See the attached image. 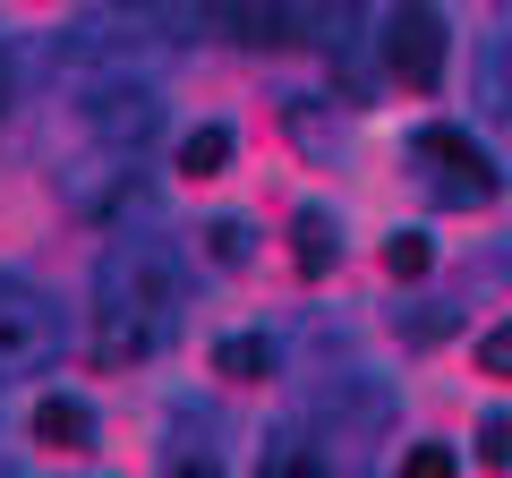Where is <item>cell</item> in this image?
Returning <instances> with one entry per match:
<instances>
[{"label": "cell", "instance_id": "obj_1", "mask_svg": "<svg viewBox=\"0 0 512 478\" xmlns=\"http://www.w3.org/2000/svg\"><path fill=\"white\" fill-rule=\"evenodd\" d=\"M171 325H180V257L146 231H120L94 257V359L137 368L171 342Z\"/></svg>", "mask_w": 512, "mask_h": 478}, {"label": "cell", "instance_id": "obj_2", "mask_svg": "<svg viewBox=\"0 0 512 478\" xmlns=\"http://www.w3.org/2000/svg\"><path fill=\"white\" fill-rule=\"evenodd\" d=\"M60 350V308L26 274H0V376H35Z\"/></svg>", "mask_w": 512, "mask_h": 478}, {"label": "cell", "instance_id": "obj_3", "mask_svg": "<svg viewBox=\"0 0 512 478\" xmlns=\"http://www.w3.org/2000/svg\"><path fill=\"white\" fill-rule=\"evenodd\" d=\"M86 129L103 154H137L154 129H163V94L146 86V77H103V86H86Z\"/></svg>", "mask_w": 512, "mask_h": 478}, {"label": "cell", "instance_id": "obj_4", "mask_svg": "<svg viewBox=\"0 0 512 478\" xmlns=\"http://www.w3.org/2000/svg\"><path fill=\"white\" fill-rule=\"evenodd\" d=\"M410 154L419 163H436V197L444 205H495V163H487V146H478L470 129H453V120H436V129H419L410 137Z\"/></svg>", "mask_w": 512, "mask_h": 478}, {"label": "cell", "instance_id": "obj_5", "mask_svg": "<svg viewBox=\"0 0 512 478\" xmlns=\"http://www.w3.org/2000/svg\"><path fill=\"white\" fill-rule=\"evenodd\" d=\"M376 52H384V69L402 77V86H444V52H453V26H444V9H393L384 18V35H376Z\"/></svg>", "mask_w": 512, "mask_h": 478}, {"label": "cell", "instance_id": "obj_6", "mask_svg": "<svg viewBox=\"0 0 512 478\" xmlns=\"http://www.w3.org/2000/svg\"><path fill=\"white\" fill-rule=\"evenodd\" d=\"M35 436L52 444V453H86L94 444V410L77 402V393H43L35 402Z\"/></svg>", "mask_w": 512, "mask_h": 478}, {"label": "cell", "instance_id": "obj_7", "mask_svg": "<svg viewBox=\"0 0 512 478\" xmlns=\"http://www.w3.org/2000/svg\"><path fill=\"white\" fill-rule=\"evenodd\" d=\"M291 257H299V274H333V257H342V222H333L325 205H299V222H291Z\"/></svg>", "mask_w": 512, "mask_h": 478}, {"label": "cell", "instance_id": "obj_8", "mask_svg": "<svg viewBox=\"0 0 512 478\" xmlns=\"http://www.w3.org/2000/svg\"><path fill=\"white\" fill-rule=\"evenodd\" d=\"M248 257H256V222L248 214H214V222H205V265L231 274V265H248Z\"/></svg>", "mask_w": 512, "mask_h": 478}, {"label": "cell", "instance_id": "obj_9", "mask_svg": "<svg viewBox=\"0 0 512 478\" xmlns=\"http://www.w3.org/2000/svg\"><path fill=\"white\" fill-rule=\"evenodd\" d=\"M214 368L239 376V385H256V376H274V342H265V333H222Z\"/></svg>", "mask_w": 512, "mask_h": 478}, {"label": "cell", "instance_id": "obj_10", "mask_svg": "<svg viewBox=\"0 0 512 478\" xmlns=\"http://www.w3.org/2000/svg\"><path fill=\"white\" fill-rule=\"evenodd\" d=\"M222 163H231V129H222V120H205V129L180 137V171H188V180H214Z\"/></svg>", "mask_w": 512, "mask_h": 478}, {"label": "cell", "instance_id": "obj_11", "mask_svg": "<svg viewBox=\"0 0 512 478\" xmlns=\"http://www.w3.org/2000/svg\"><path fill=\"white\" fill-rule=\"evenodd\" d=\"M427 265H436V239H427V231H393V239H384V274H393V282H419Z\"/></svg>", "mask_w": 512, "mask_h": 478}, {"label": "cell", "instance_id": "obj_12", "mask_svg": "<svg viewBox=\"0 0 512 478\" xmlns=\"http://www.w3.org/2000/svg\"><path fill=\"white\" fill-rule=\"evenodd\" d=\"M256 478H325V461H316L308 444H291V436H282L274 453H265V470H256Z\"/></svg>", "mask_w": 512, "mask_h": 478}, {"label": "cell", "instance_id": "obj_13", "mask_svg": "<svg viewBox=\"0 0 512 478\" xmlns=\"http://www.w3.org/2000/svg\"><path fill=\"white\" fill-rule=\"evenodd\" d=\"M478 461L512 470V410H487V419H478Z\"/></svg>", "mask_w": 512, "mask_h": 478}, {"label": "cell", "instance_id": "obj_14", "mask_svg": "<svg viewBox=\"0 0 512 478\" xmlns=\"http://www.w3.org/2000/svg\"><path fill=\"white\" fill-rule=\"evenodd\" d=\"M461 461H453V444H410L402 453V478H453Z\"/></svg>", "mask_w": 512, "mask_h": 478}, {"label": "cell", "instance_id": "obj_15", "mask_svg": "<svg viewBox=\"0 0 512 478\" xmlns=\"http://www.w3.org/2000/svg\"><path fill=\"white\" fill-rule=\"evenodd\" d=\"M402 333H410V342H444V333H453V308H436V299H419V308L402 316Z\"/></svg>", "mask_w": 512, "mask_h": 478}, {"label": "cell", "instance_id": "obj_16", "mask_svg": "<svg viewBox=\"0 0 512 478\" xmlns=\"http://www.w3.org/2000/svg\"><path fill=\"white\" fill-rule=\"evenodd\" d=\"M478 368H487V376H512V325H495L487 342H478Z\"/></svg>", "mask_w": 512, "mask_h": 478}, {"label": "cell", "instance_id": "obj_17", "mask_svg": "<svg viewBox=\"0 0 512 478\" xmlns=\"http://www.w3.org/2000/svg\"><path fill=\"white\" fill-rule=\"evenodd\" d=\"M163 478H222V470H214V453H180Z\"/></svg>", "mask_w": 512, "mask_h": 478}, {"label": "cell", "instance_id": "obj_18", "mask_svg": "<svg viewBox=\"0 0 512 478\" xmlns=\"http://www.w3.org/2000/svg\"><path fill=\"white\" fill-rule=\"evenodd\" d=\"M18 103V60H9V35H0V111Z\"/></svg>", "mask_w": 512, "mask_h": 478}, {"label": "cell", "instance_id": "obj_19", "mask_svg": "<svg viewBox=\"0 0 512 478\" xmlns=\"http://www.w3.org/2000/svg\"><path fill=\"white\" fill-rule=\"evenodd\" d=\"M0 478H18V470H0Z\"/></svg>", "mask_w": 512, "mask_h": 478}]
</instances>
